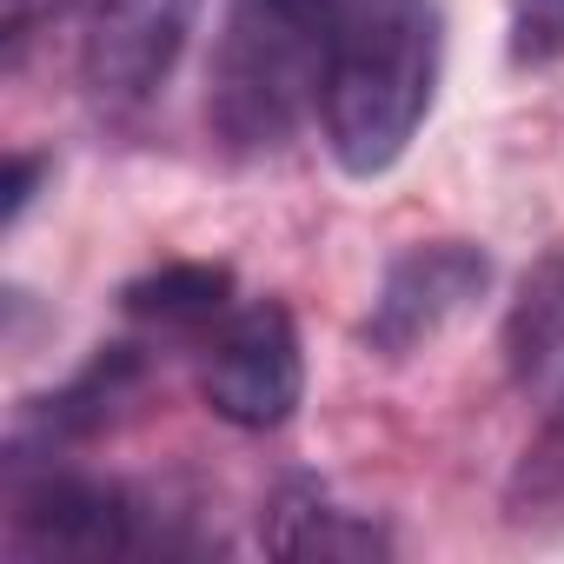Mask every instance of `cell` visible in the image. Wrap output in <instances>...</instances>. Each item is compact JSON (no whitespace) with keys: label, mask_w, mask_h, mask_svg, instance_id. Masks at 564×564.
<instances>
[{"label":"cell","mask_w":564,"mask_h":564,"mask_svg":"<svg viewBox=\"0 0 564 564\" xmlns=\"http://www.w3.org/2000/svg\"><path fill=\"white\" fill-rule=\"evenodd\" d=\"M80 0H0V41H8V67L34 47V34H47L54 21H67Z\"/></svg>","instance_id":"13"},{"label":"cell","mask_w":564,"mask_h":564,"mask_svg":"<svg viewBox=\"0 0 564 564\" xmlns=\"http://www.w3.org/2000/svg\"><path fill=\"white\" fill-rule=\"evenodd\" d=\"M359 0H226L206 67V127L226 153H279L326 87L333 41Z\"/></svg>","instance_id":"2"},{"label":"cell","mask_w":564,"mask_h":564,"mask_svg":"<svg viewBox=\"0 0 564 564\" xmlns=\"http://www.w3.org/2000/svg\"><path fill=\"white\" fill-rule=\"evenodd\" d=\"M505 372L524 399H551L564 386V252H544L524 279L518 300L505 313Z\"/></svg>","instance_id":"10"},{"label":"cell","mask_w":564,"mask_h":564,"mask_svg":"<svg viewBox=\"0 0 564 564\" xmlns=\"http://www.w3.org/2000/svg\"><path fill=\"white\" fill-rule=\"evenodd\" d=\"M147 352L140 346H100L67 386L41 392L21 405L14 432H8V471H28V465H54L80 445H94L100 432H113L127 419V405L147 392Z\"/></svg>","instance_id":"7"},{"label":"cell","mask_w":564,"mask_h":564,"mask_svg":"<svg viewBox=\"0 0 564 564\" xmlns=\"http://www.w3.org/2000/svg\"><path fill=\"white\" fill-rule=\"evenodd\" d=\"M505 54L511 67H557L564 61V0H511Z\"/></svg>","instance_id":"12"},{"label":"cell","mask_w":564,"mask_h":564,"mask_svg":"<svg viewBox=\"0 0 564 564\" xmlns=\"http://www.w3.org/2000/svg\"><path fill=\"white\" fill-rule=\"evenodd\" d=\"M259 544L272 557H326V564H366L392 557V531L372 511L339 505L319 478H286L259 511Z\"/></svg>","instance_id":"8"},{"label":"cell","mask_w":564,"mask_h":564,"mask_svg":"<svg viewBox=\"0 0 564 564\" xmlns=\"http://www.w3.org/2000/svg\"><path fill=\"white\" fill-rule=\"evenodd\" d=\"M41 180H47V160H41V153H14V160H8V180H0V226H8V232L28 219Z\"/></svg>","instance_id":"14"},{"label":"cell","mask_w":564,"mask_h":564,"mask_svg":"<svg viewBox=\"0 0 564 564\" xmlns=\"http://www.w3.org/2000/svg\"><path fill=\"white\" fill-rule=\"evenodd\" d=\"M199 8L206 0H100L80 34V87L100 107H147L186 61Z\"/></svg>","instance_id":"6"},{"label":"cell","mask_w":564,"mask_h":564,"mask_svg":"<svg viewBox=\"0 0 564 564\" xmlns=\"http://www.w3.org/2000/svg\"><path fill=\"white\" fill-rule=\"evenodd\" d=\"M239 306L232 293V265H213V259H173V265H153L140 279H127L120 293V313L160 339H206L226 313Z\"/></svg>","instance_id":"9"},{"label":"cell","mask_w":564,"mask_h":564,"mask_svg":"<svg viewBox=\"0 0 564 564\" xmlns=\"http://www.w3.org/2000/svg\"><path fill=\"white\" fill-rule=\"evenodd\" d=\"M505 518L518 531L564 524V386L544 399V419H538V432L524 438V452L505 478Z\"/></svg>","instance_id":"11"},{"label":"cell","mask_w":564,"mask_h":564,"mask_svg":"<svg viewBox=\"0 0 564 564\" xmlns=\"http://www.w3.org/2000/svg\"><path fill=\"white\" fill-rule=\"evenodd\" d=\"M491 286V252L471 246V239H425V246H405L379 293H372V313L359 326V339L379 352V359H412L419 346H432L452 319H465Z\"/></svg>","instance_id":"5"},{"label":"cell","mask_w":564,"mask_h":564,"mask_svg":"<svg viewBox=\"0 0 564 564\" xmlns=\"http://www.w3.org/2000/svg\"><path fill=\"white\" fill-rule=\"evenodd\" d=\"M199 399L232 432H279L306 399L300 326L279 300H239L199 339Z\"/></svg>","instance_id":"4"},{"label":"cell","mask_w":564,"mask_h":564,"mask_svg":"<svg viewBox=\"0 0 564 564\" xmlns=\"http://www.w3.org/2000/svg\"><path fill=\"white\" fill-rule=\"evenodd\" d=\"M8 551L14 557H147L166 551V531L153 518V505L120 485V478H94L74 465H28L8 471Z\"/></svg>","instance_id":"3"},{"label":"cell","mask_w":564,"mask_h":564,"mask_svg":"<svg viewBox=\"0 0 564 564\" xmlns=\"http://www.w3.org/2000/svg\"><path fill=\"white\" fill-rule=\"evenodd\" d=\"M445 67V14L438 0H359L346 14L326 87H319V133L339 173L379 180L419 140Z\"/></svg>","instance_id":"1"}]
</instances>
